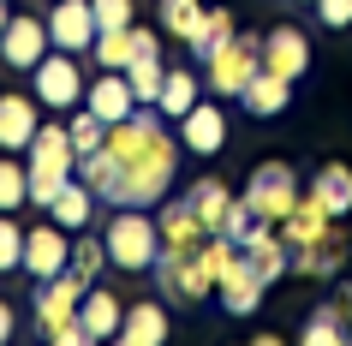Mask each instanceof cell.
Masks as SVG:
<instances>
[{
    "mask_svg": "<svg viewBox=\"0 0 352 346\" xmlns=\"http://www.w3.org/2000/svg\"><path fill=\"white\" fill-rule=\"evenodd\" d=\"M179 138L167 131V113L138 102L131 120L108 126L102 149L78 155V180L90 185L102 203L113 209H149L173 191V173H179Z\"/></svg>",
    "mask_w": 352,
    "mask_h": 346,
    "instance_id": "1",
    "label": "cell"
},
{
    "mask_svg": "<svg viewBox=\"0 0 352 346\" xmlns=\"http://www.w3.org/2000/svg\"><path fill=\"white\" fill-rule=\"evenodd\" d=\"M24 173H30V203H36V209H48V197H54L60 185L78 173L72 131L54 126V120H42L36 138H30V149H24Z\"/></svg>",
    "mask_w": 352,
    "mask_h": 346,
    "instance_id": "2",
    "label": "cell"
},
{
    "mask_svg": "<svg viewBox=\"0 0 352 346\" xmlns=\"http://www.w3.org/2000/svg\"><path fill=\"white\" fill-rule=\"evenodd\" d=\"M102 245H108L113 269L144 274V269H155V257H162V227H155L144 209H113L108 227H102Z\"/></svg>",
    "mask_w": 352,
    "mask_h": 346,
    "instance_id": "3",
    "label": "cell"
},
{
    "mask_svg": "<svg viewBox=\"0 0 352 346\" xmlns=\"http://www.w3.org/2000/svg\"><path fill=\"white\" fill-rule=\"evenodd\" d=\"M257 72H263V36H245V30H233V36H227L221 48L204 60L209 96H239Z\"/></svg>",
    "mask_w": 352,
    "mask_h": 346,
    "instance_id": "4",
    "label": "cell"
},
{
    "mask_svg": "<svg viewBox=\"0 0 352 346\" xmlns=\"http://www.w3.org/2000/svg\"><path fill=\"white\" fill-rule=\"evenodd\" d=\"M305 197L298 191V173H293V162H263L251 180H245V203H251V215L257 221H287L293 215V203Z\"/></svg>",
    "mask_w": 352,
    "mask_h": 346,
    "instance_id": "5",
    "label": "cell"
},
{
    "mask_svg": "<svg viewBox=\"0 0 352 346\" xmlns=\"http://www.w3.org/2000/svg\"><path fill=\"white\" fill-rule=\"evenodd\" d=\"M30 90H36L42 108H78L90 84H84V72H78V54L54 48V54H42L36 66H30Z\"/></svg>",
    "mask_w": 352,
    "mask_h": 346,
    "instance_id": "6",
    "label": "cell"
},
{
    "mask_svg": "<svg viewBox=\"0 0 352 346\" xmlns=\"http://www.w3.org/2000/svg\"><path fill=\"white\" fill-rule=\"evenodd\" d=\"M30 281H48V274H66L72 269V233L60 221H42L24 233V263H19Z\"/></svg>",
    "mask_w": 352,
    "mask_h": 346,
    "instance_id": "7",
    "label": "cell"
},
{
    "mask_svg": "<svg viewBox=\"0 0 352 346\" xmlns=\"http://www.w3.org/2000/svg\"><path fill=\"white\" fill-rule=\"evenodd\" d=\"M48 48H54L48 19H36V12H12V24L0 30V66H12V72H30Z\"/></svg>",
    "mask_w": 352,
    "mask_h": 346,
    "instance_id": "8",
    "label": "cell"
},
{
    "mask_svg": "<svg viewBox=\"0 0 352 346\" xmlns=\"http://www.w3.org/2000/svg\"><path fill=\"white\" fill-rule=\"evenodd\" d=\"M84 287H90V281H78L72 269H66V274H48V281H36V299H30V305H36V328H42V334L78 316V299H84Z\"/></svg>",
    "mask_w": 352,
    "mask_h": 346,
    "instance_id": "9",
    "label": "cell"
},
{
    "mask_svg": "<svg viewBox=\"0 0 352 346\" xmlns=\"http://www.w3.org/2000/svg\"><path fill=\"white\" fill-rule=\"evenodd\" d=\"M263 66L298 84V78L311 72V36H305L298 24H275V30H263Z\"/></svg>",
    "mask_w": 352,
    "mask_h": 346,
    "instance_id": "10",
    "label": "cell"
},
{
    "mask_svg": "<svg viewBox=\"0 0 352 346\" xmlns=\"http://www.w3.org/2000/svg\"><path fill=\"white\" fill-rule=\"evenodd\" d=\"M215 292H221V310L227 316H257V305H263V281H257V269L245 263V251H233L221 263V281H215Z\"/></svg>",
    "mask_w": 352,
    "mask_h": 346,
    "instance_id": "11",
    "label": "cell"
},
{
    "mask_svg": "<svg viewBox=\"0 0 352 346\" xmlns=\"http://www.w3.org/2000/svg\"><path fill=\"white\" fill-rule=\"evenodd\" d=\"M48 42L66 48V54H84L96 42V6L90 0H54V12H48Z\"/></svg>",
    "mask_w": 352,
    "mask_h": 346,
    "instance_id": "12",
    "label": "cell"
},
{
    "mask_svg": "<svg viewBox=\"0 0 352 346\" xmlns=\"http://www.w3.org/2000/svg\"><path fill=\"white\" fill-rule=\"evenodd\" d=\"M36 126H42V102H36V90L30 96H0V149L6 155H24L30 149V138H36Z\"/></svg>",
    "mask_w": 352,
    "mask_h": 346,
    "instance_id": "13",
    "label": "cell"
},
{
    "mask_svg": "<svg viewBox=\"0 0 352 346\" xmlns=\"http://www.w3.org/2000/svg\"><path fill=\"white\" fill-rule=\"evenodd\" d=\"M179 144H186L191 155H221V144H227V113L215 108V102L197 96V108L179 120Z\"/></svg>",
    "mask_w": 352,
    "mask_h": 346,
    "instance_id": "14",
    "label": "cell"
},
{
    "mask_svg": "<svg viewBox=\"0 0 352 346\" xmlns=\"http://www.w3.org/2000/svg\"><path fill=\"white\" fill-rule=\"evenodd\" d=\"M84 108H96L108 126H120V120H131V113H138V90H131L126 72H108V66H102V78L84 90Z\"/></svg>",
    "mask_w": 352,
    "mask_h": 346,
    "instance_id": "15",
    "label": "cell"
},
{
    "mask_svg": "<svg viewBox=\"0 0 352 346\" xmlns=\"http://www.w3.org/2000/svg\"><path fill=\"white\" fill-rule=\"evenodd\" d=\"M120 316H126V299L108 287H84V299H78V323L90 328V340H108V334H120Z\"/></svg>",
    "mask_w": 352,
    "mask_h": 346,
    "instance_id": "16",
    "label": "cell"
},
{
    "mask_svg": "<svg viewBox=\"0 0 352 346\" xmlns=\"http://www.w3.org/2000/svg\"><path fill=\"white\" fill-rule=\"evenodd\" d=\"M96 203H102V197H96L90 185L72 173V180H66L54 197H48V221H60L66 233H78V227H90V221H96Z\"/></svg>",
    "mask_w": 352,
    "mask_h": 346,
    "instance_id": "17",
    "label": "cell"
},
{
    "mask_svg": "<svg viewBox=\"0 0 352 346\" xmlns=\"http://www.w3.org/2000/svg\"><path fill=\"white\" fill-rule=\"evenodd\" d=\"M239 108H251L257 120H275L280 108H293V78H280V72H269V66H263V72L239 90Z\"/></svg>",
    "mask_w": 352,
    "mask_h": 346,
    "instance_id": "18",
    "label": "cell"
},
{
    "mask_svg": "<svg viewBox=\"0 0 352 346\" xmlns=\"http://www.w3.org/2000/svg\"><path fill=\"white\" fill-rule=\"evenodd\" d=\"M311 197L322 203L334 221H346V215H352V167H346V162H322V167L311 173Z\"/></svg>",
    "mask_w": 352,
    "mask_h": 346,
    "instance_id": "19",
    "label": "cell"
},
{
    "mask_svg": "<svg viewBox=\"0 0 352 346\" xmlns=\"http://www.w3.org/2000/svg\"><path fill=\"white\" fill-rule=\"evenodd\" d=\"M167 310L155 305V299H138V305H126V316H120V340L126 346H162L167 340Z\"/></svg>",
    "mask_w": 352,
    "mask_h": 346,
    "instance_id": "20",
    "label": "cell"
},
{
    "mask_svg": "<svg viewBox=\"0 0 352 346\" xmlns=\"http://www.w3.org/2000/svg\"><path fill=\"white\" fill-rule=\"evenodd\" d=\"M162 245H204L209 239V227H204V215H197V203L191 197H179V203H167L162 197Z\"/></svg>",
    "mask_w": 352,
    "mask_h": 346,
    "instance_id": "21",
    "label": "cell"
},
{
    "mask_svg": "<svg viewBox=\"0 0 352 346\" xmlns=\"http://www.w3.org/2000/svg\"><path fill=\"white\" fill-rule=\"evenodd\" d=\"M197 96H204V78L191 72V66H167V78H162V96H155V108H162L167 120H186V113L197 108Z\"/></svg>",
    "mask_w": 352,
    "mask_h": 346,
    "instance_id": "22",
    "label": "cell"
},
{
    "mask_svg": "<svg viewBox=\"0 0 352 346\" xmlns=\"http://www.w3.org/2000/svg\"><path fill=\"white\" fill-rule=\"evenodd\" d=\"M346 269V239H340V227H334L329 239H316L311 251L293 257V274H316V281H329V274Z\"/></svg>",
    "mask_w": 352,
    "mask_h": 346,
    "instance_id": "23",
    "label": "cell"
},
{
    "mask_svg": "<svg viewBox=\"0 0 352 346\" xmlns=\"http://www.w3.org/2000/svg\"><path fill=\"white\" fill-rule=\"evenodd\" d=\"M186 197L197 203V215H204V227H209V233H221L227 209H233V191H227V180H215V173H204V180L191 185Z\"/></svg>",
    "mask_w": 352,
    "mask_h": 346,
    "instance_id": "24",
    "label": "cell"
},
{
    "mask_svg": "<svg viewBox=\"0 0 352 346\" xmlns=\"http://www.w3.org/2000/svg\"><path fill=\"white\" fill-rule=\"evenodd\" d=\"M305 340H311V346L346 340V299H322V305L311 310V323H305Z\"/></svg>",
    "mask_w": 352,
    "mask_h": 346,
    "instance_id": "25",
    "label": "cell"
},
{
    "mask_svg": "<svg viewBox=\"0 0 352 346\" xmlns=\"http://www.w3.org/2000/svg\"><path fill=\"white\" fill-rule=\"evenodd\" d=\"M155 12H162V30H167V36L191 42L197 30H204V12H209V6H204V0H162Z\"/></svg>",
    "mask_w": 352,
    "mask_h": 346,
    "instance_id": "26",
    "label": "cell"
},
{
    "mask_svg": "<svg viewBox=\"0 0 352 346\" xmlns=\"http://www.w3.org/2000/svg\"><path fill=\"white\" fill-rule=\"evenodd\" d=\"M233 30H239V24H233V12H227V6H209V12H204V30H197V36L186 42V48H191V60H209L227 36H233Z\"/></svg>",
    "mask_w": 352,
    "mask_h": 346,
    "instance_id": "27",
    "label": "cell"
},
{
    "mask_svg": "<svg viewBox=\"0 0 352 346\" xmlns=\"http://www.w3.org/2000/svg\"><path fill=\"white\" fill-rule=\"evenodd\" d=\"M24 203H30V173L19 155L0 149V209H24Z\"/></svg>",
    "mask_w": 352,
    "mask_h": 346,
    "instance_id": "28",
    "label": "cell"
},
{
    "mask_svg": "<svg viewBox=\"0 0 352 346\" xmlns=\"http://www.w3.org/2000/svg\"><path fill=\"white\" fill-rule=\"evenodd\" d=\"M96 66H108V72H126V60H131V48H138V42H131V30H96Z\"/></svg>",
    "mask_w": 352,
    "mask_h": 346,
    "instance_id": "29",
    "label": "cell"
},
{
    "mask_svg": "<svg viewBox=\"0 0 352 346\" xmlns=\"http://www.w3.org/2000/svg\"><path fill=\"white\" fill-rule=\"evenodd\" d=\"M66 131H72V149H78V155H90V149H102V138H108V120H102L96 108H78Z\"/></svg>",
    "mask_w": 352,
    "mask_h": 346,
    "instance_id": "30",
    "label": "cell"
},
{
    "mask_svg": "<svg viewBox=\"0 0 352 346\" xmlns=\"http://www.w3.org/2000/svg\"><path fill=\"white\" fill-rule=\"evenodd\" d=\"M24 263V227L12 221V209H0V274Z\"/></svg>",
    "mask_w": 352,
    "mask_h": 346,
    "instance_id": "31",
    "label": "cell"
},
{
    "mask_svg": "<svg viewBox=\"0 0 352 346\" xmlns=\"http://www.w3.org/2000/svg\"><path fill=\"white\" fill-rule=\"evenodd\" d=\"M102 269H108V245H102V239H84V245H72V274H78V281H96Z\"/></svg>",
    "mask_w": 352,
    "mask_h": 346,
    "instance_id": "32",
    "label": "cell"
},
{
    "mask_svg": "<svg viewBox=\"0 0 352 346\" xmlns=\"http://www.w3.org/2000/svg\"><path fill=\"white\" fill-rule=\"evenodd\" d=\"M96 6V30H131L138 24V6L131 0H90Z\"/></svg>",
    "mask_w": 352,
    "mask_h": 346,
    "instance_id": "33",
    "label": "cell"
},
{
    "mask_svg": "<svg viewBox=\"0 0 352 346\" xmlns=\"http://www.w3.org/2000/svg\"><path fill=\"white\" fill-rule=\"evenodd\" d=\"M316 24L322 30H352V0H316Z\"/></svg>",
    "mask_w": 352,
    "mask_h": 346,
    "instance_id": "34",
    "label": "cell"
},
{
    "mask_svg": "<svg viewBox=\"0 0 352 346\" xmlns=\"http://www.w3.org/2000/svg\"><path fill=\"white\" fill-rule=\"evenodd\" d=\"M12 328H19V316H12V305L0 299V340H12Z\"/></svg>",
    "mask_w": 352,
    "mask_h": 346,
    "instance_id": "35",
    "label": "cell"
},
{
    "mask_svg": "<svg viewBox=\"0 0 352 346\" xmlns=\"http://www.w3.org/2000/svg\"><path fill=\"white\" fill-rule=\"evenodd\" d=\"M6 24H12V6H6V0H0V30H6Z\"/></svg>",
    "mask_w": 352,
    "mask_h": 346,
    "instance_id": "36",
    "label": "cell"
},
{
    "mask_svg": "<svg viewBox=\"0 0 352 346\" xmlns=\"http://www.w3.org/2000/svg\"><path fill=\"white\" fill-rule=\"evenodd\" d=\"M346 340H352V316H346Z\"/></svg>",
    "mask_w": 352,
    "mask_h": 346,
    "instance_id": "37",
    "label": "cell"
}]
</instances>
